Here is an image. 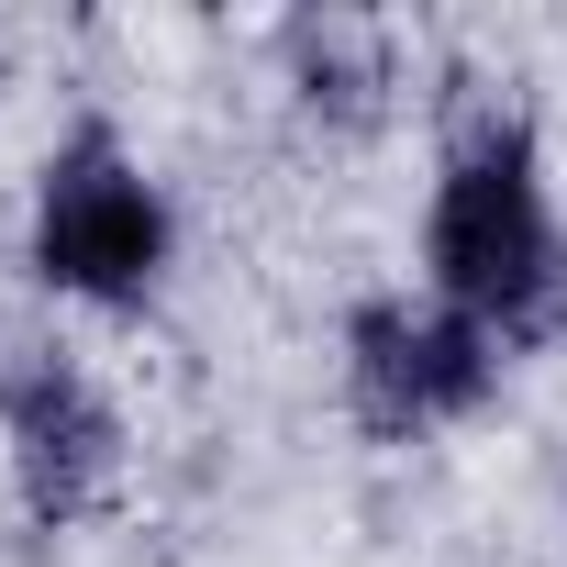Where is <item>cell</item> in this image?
Instances as JSON below:
<instances>
[{
  "label": "cell",
  "instance_id": "5",
  "mask_svg": "<svg viewBox=\"0 0 567 567\" xmlns=\"http://www.w3.org/2000/svg\"><path fill=\"white\" fill-rule=\"evenodd\" d=\"M278 79L312 123H379L390 90H401V56L379 23H346V12H301L278 23Z\"/></svg>",
  "mask_w": 567,
  "mask_h": 567
},
{
  "label": "cell",
  "instance_id": "1",
  "mask_svg": "<svg viewBox=\"0 0 567 567\" xmlns=\"http://www.w3.org/2000/svg\"><path fill=\"white\" fill-rule=\"evenodd\" d=\"M412 290L467 312L512 368L567 334V200L534 112L489 79H467L434 123V178L412 223Z\"/></svg>",
  "mask_w": 567,
  "mask_h": 567
},
{
  "label": "cell",
  "instance_id": "3",
  "mask_svg": "<svg viewBox=\"0 0 567 567\" xmlns=\"http://www.w3.org/2000/svg\"><path fill=\"white\" fill-rule=\"evenodd\" d=\"M0 478L34 534H90L134 478V423L112 379L45 323L0 334Z\"/></svg>",
  "mask_w": 567,
  "mask_h": 567
},
{
  "label": "cell",
  "instance_id": "2",
  "mask_svg": "<svg viewBox=\"0 0 567 567\" xmlns=\"http://www.w3.org/2000/svg\"><path fill=\"white\" fill-rule=\"evenodd\" d=\"M178 245H189L178 189H167V167H156L112 112H68V123L34 145L23 223H12V256H23V290H34V301L134 323V312L167 301Z\"/></svg>",
  "mask_w": 567,
  "mask_h": 567
},
{
  "label": "cell",
  "instance_id": "4",
  "mask_svg": "<svg viewBox=\"0 0 567 567\" xmlns=\"http://www.w3.org/2000/svg\"><path fill=\"white\" fill-rule=\"evenodd\" d=\"M512 357L445 312L434 290H412V278H390V290H357L334 312V412L368 434V445H434L456 423H478L501 401Z\"/></svg>",
  "mask_w": 567,
  "mask_h": 567
}]
</instances>
